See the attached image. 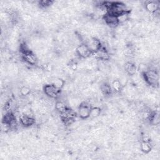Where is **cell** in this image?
Instances as JSON below:
<instances>
[{
    "mask_svg": "<svg viewBox=\"0 0 160 160\" xmlns=\"http://www.w3.org/2000/svg\"><path fill=\"white\" fill-rule=\"evenodd\" d=\"M100 91L104 96L111 95L112 91L111 86L106 82H104L100 86Z\"/></svg>",
    "mask_w": 160,
    "mask_h": 160,
    "instance_id": "9a60e30c",
    "label": "cell"
},
{
    "mask_svg": "<svg viewBox=\"0 0 160 160\" xmlns=\"http://www.w3.org/2000/svg\"><path fill=\"white\" fill-rule=\"evenodd\" d=\"M85 44L88 46L92 52L98 51L102 47L101 41L96 38H90L86 42H85Z\"/></svg>",
    "mask_w": 160,
    "mask_h": 160,
    "instance_id": "ba28073f",
    "label": "cell"
},
{
    "mask_svg": "<svg viewBox=\"0 0 160 160\" xmlns=\"http://www.w3.org/2000/svg\"><path fill=\"white\" fill-rule=\"evenodd\" d=\"M52 84L56 86V88H58V89H62V88L64 87V84H65V82L64 81L61 79V78H56L53 82H52Z\"/></svg>",
    "mask_w": 160,
    "mask_h": 160,
    "instance_id": "44dd1931",
    "label": "cell"
},
{
    "mask_svg": "<svg viewBox=\"0 0 160 160\" xmlns=\"http://www.w3.org/2000/svg\"><path fill=\"white\" fill-rule=\"evenodd\" d=\"M20 123L24 127H29L35 123V119L29 111H28L19 116Z\"/></svg>",
    "mask_w": 160,
    "mask_h": 160,
    "instance_id": "8992f818",
    "label": "cell"
},
{
    "mask_svg": "<svg viewBox=\"0 0 160 160\" xmlns=\"http://www.w3.org/2000/svg\"><path fill=\"white\" fill-rule=\"evenodd\" d=\"M22 59L28 64L31 66H34L37 64L38 59L35 54L30 51H28L26 52L21 53Z\"/></svg>",
    "mask_w": 160,
    "mask_h": 160,
    "instance_id": "30bf717a",
    "label": "cell"
},
{
    "mask_svg": "<svg viewBox=\"0 0 160 160\" xmlns=\"http://www.w3.org/2000/svg\"><path fill=\"white\" fill-rule=\"evenodd\" d=\"M103 19L105 23L111 28H116L119 25L118 18L116 16L106 13L103 16Z\"/></svg>",
    "mask_w": 160,
    "mask_h": 160,
    "instance_id": "8fae6325",
    "label": "cell"
},
{
    "mask_svg": "<svg viewBox=\"0 0 160 160\" xmlns=\"http://www.w3.org/2000/svg\"><path fill=\"white\" fill-rule=\"evenodd\" d=\"M145 8L149 12L154 14L159 9V5L155 1H148L145 3Z\"/></svg>",
    "mask_w": 160,
    "mask_h": 160,
    "instance_id": "7c38bea8",
    "label": "cell"
},
{
    "mask_svg": "<svg viewBox=\"0 0 160 160\" xmlns=\"http://www.w3.org/2000/svg\"><path fill=\"white\" fill-rule=\"evenodd\" d=\"M118 18V22H119V24H122V23H124L125 22H126L129 18V11H126L123 13H122L121 14H120L119 16H118L117 17Z\"/></svg>",
    "mask_w": 160,
    "mask_h": 160,
    "instance_id": "ac0fdd59",
    "label": "cell"
},
{
    "mask_svg": "<svg viewBox=\"0 0 160 160\" xmlns=\"http://www.w3.org/2000/svg\"><path fill=\"white\" fill-rule=\"evenodd\" d=\"M76 54L82 58H88L91 56L92 52L85 43L80 44L76 48Z\"/></svg>",
    "mask_w": 160,
    "mask_h": 160,
    "instance_id": "52a82bcc",
    "label": "cell"
},
{
    "mask_svg": "<svg viewBox=\"0 0 160 160\" xmlns=\"http://www.w3.org/2000/svg\"><path fill=\"white\" fill-rule=\"evenodd\" d=\"M148 118L150 121V122L152 125H158L159 124V121H160V118H159V115L158 113H157V112L151 113V114H150Z\"/></svg>",
    "mask_w": 160,
    "mask_h": 160,
    "instance_id": "e0dca14e",
    "label": "cell"
},
{
    "mask_svg": "<svg viewBox=\"0 0 160 160\" xmlns=\"http://www.w3.org/2000/svg\"><path fill=\"white\" fill-rule=\"evenodd\" d=\"M68 108H69L63 101H58L55 103V109L58 112H59V114L65 111Z\"/></svg>",
    "mask_w": 160,
    "mask_h": 160,
    "instance_id": "2e32d148",
    "label": "cell"
},
{
    "mask_svg": "<svg viewBox=\"0 0 160 160\" xmlns=\"http://www.w3.org/2000/svg\"><path fill=\"white\" fill-rule=\"evenodd\" d=\"M92 106L90 103L83 101L81 102L78 108V114L80 118L86 119L88 118L90 116V112Z\"/></svg>",
    "mask_w": 160,
    "mask_h": 160,
    "instance_id": "277c9868",
    "label": "cell"
},
{
    "mask_svg": "<svg viewBox=\"0 0 160 160\" xmlns=\"http://www.w3.org/2000/svg\"><path fill=\"white\" fill-rule=\"evenodd\" d=\"M91 56L94 59H98V60H101V61H107L110 58L109 54L103 47H102L98 51L92 52Z\"/></svg>",
    "mask_w": 160,
    "mask_h": 160,
    "instance_id": "9c48e42d",
    "label": "cell"
},
{
    "mask_svg": "<svg viewBox=\"0 0 160 160\" xmlns=\"http://www.w3.org/2000/svg\"><path fill=\"white\" fill-rule=\"evenodd\" d=\"M19 92L21 94V96H27L30 94L31 89H30V88L29 87L24 86L21 88Z\"/></svg>",
    "mask_w": 160,
    "mask_h": 160,
    "instance_id": "7402d4cb",
    "label": "cell"
},
{
    "mask_svg": "<svg viewBox=\"0 0 160 160\" xmlns=\"http://www.w3.org/2000/svg\"><path fill=\"white\" fill-rule=\"evenodd\" d=\"M142 76L144 80L149 85L154 87L158 85L159 75L156 70L151 69L145 71L142 73Z\"/></svg>",
    "mask_w": 160,
    "mask_h": 160,
    "instance_id": "6da1fadb",
    "label": "cell"
},
{
    "mask_svg": "<svg viewBox=\"0 0 160 160\" xmlns=\"http://www.w3.org/2000/svg\"><path fill=\"white\" fill-rule=\"evenodd\" d=\"M54 2L52 1H48V0H43V1H39V5L40 7L42 8H46L51 5Z\"/></svg>",
    "mask_w": 160,
    "mask_h": 160,
    "instance_id": "603a6c76",
    "label": "cell"
},
{
    "mask_svg": "<svg viewBox=\"0 0 160 160\" xmlns=\"http://www.w3.org/2000/svg\"><path fill=\"white\" fill-rule=\"evenodd\" d=\"M112 89H113L115 92H119L122 88V84L120 80L115 79L112 81L111 84Z\"/></svg>",
    "mask_w": 160,
    "mask_h": 160,
    "instance_id": "d6986e66",
    "label": "cell"
},
{
    "mask_svg": "<svg viewBox=\"0 0 160 160\" xmlns=\"http://www.w3.org/2000/svg\"><path fill=\"white\" fill-rule=\"evenodd\" d=\"M43 91L44 94L49 98L56 99L58 98L61 92V89H58L54 86L52 83L45 84L43 87Z\"/></svg>",
    "mask_w": 160,
    "mask_h": 160,
    "instance_id": "3957f363",
    "label": "cell"
},
{
    "mask_svg": "<svg viewBox=\"0 0 160 160\" xmlns=\"http://www.w3.org/2000/svg\"><path fill=\"white\" fill-rule=\"evenodd\" d=\"M101 112V109L98 106L92 107L91 112H90V116L89 117H91L92 118L98 117Z\"/></svg>",
    "mask_w": 160,
    "mask_h": 160,
    "instance_id": "ffe728a7",
    "label": "cell"
},
{
    "mask_svg": "<svg viewBox=\"0 0 160 160\" xmlns=\"http://www.w3.org/2000/svg\"><path fill=\"white\" fill-rule=\"evenodd\" d=\"M125 70L129 75L134 76L136 72L137 68L134 63L131 62H128L125 64Z\"/></svg>",
    "mask_w": 160,
    "mask_h": 160,
    "instance_id": "5bb4252c",
    "label": "cell"
},
{
    "mask_svg": "<svg viewBox=\"0 0 160 160\" xmlns=\"http://www.w3.org/2000/svg\"><path fill=\"white\" fill-rule=\"evenodd\" d=\"M125 4L121 2H111V4L107 10V13L118 17L122 13L128 11Z\"/></svg>",
    "mask_w": 160,
    "mask_h": 160,
    "instance_id": "7a4b0ae2",
    "label": "cell"
},
{
    "mask_svg": "<svg viewBox=\"0 0 160 160\" xmlns=\"http://www.w3.org/2000/svg\"><path fill=\"white\" fill-rule=\"evenodd\" d=\"M76 113L71 109L68 108L65 111L60 114L61 121L65 125L71 124L75 120Z\"/></svg>",
    "mask_w": 160,
    "mask_h": 160,
    "instance_id": "5b68a950",
    "label": "cell"
},
{
    "mask_svg": "<svg viewBox=\"0 0 160 160\" xmlns=\"http://www.w3.org/2000/svg\"><path fill=\"white\" fill-rule=\"evenodd\" d=\"M152 148V146L151 145V142L148 140H144L142 142H141L140 145L141 151L144 154L149 153L151 151Z\"/></svg>",
    "mask_w": 160,
    "mask_h": 160,
    "instance_id": "4fadbf2b",
    "label": "cell"
}]
</instances>
